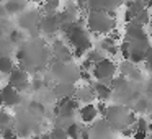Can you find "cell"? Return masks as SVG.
<instances>
[{
  "label": "cell",
  "instance_id": "obj_1",
  "mask_svg": "<svg viewBox=\"0 0 152 139\" xmlns=\"http://www.w3.org/2000/svg\"><path fill=\"white\" fill-rule=\"evenodd\" d=\"M103 116L106 119V124L111 129H115V131H123L128 126H132L136 123V119H137L132 111H129L128 108L119 106V105L108 106Z\"/></svg>",
  "mask_w": 152,
  "mask_h": 139
},
{
  "label": "cell",
  "instance_id": "obj_2",
  "mask_svg": "<svg viewBox=\"0 0 152 139\" xmlns=\"http://www.w3.org/2000/svg\"><path fill=\"white\" fill-rule=\"evenodd\" d=\"M85 23L93 34H110L111 31H115L116 26L115 18H111L106 12H98V10L88 12Z\"/></svg>",
  "mask_w": 152,
  "mask_h": 139
},
{
  "label": "cell",
  "instance_id": "obj_3",
  "mask_svg": "<svg viewBox=\"0 0 152 139\" xmlns=\"http://www.w3.org/2000/svg\"><path fill=\"white\" fill-rule=\"evenodd\" d=\"M66 36L69 38L70 44L74 48V56L75 57H82L83 54L87 53L88 49H92V40H90V34L87 33L85 28H82L79 23L74 21L70 30L66 33Z\"/></svg>",
  "mask_w": 152,
  "mask_h": 139
},
{
  "label": "cell",
  "instance_id": "obj_4",
  "mask_svg": "<svg viewBox=\"0 0 152 139\" xmlns=\"http://www.w3.org/2000/svg\"><path fill=\"white\" fill-rule=\"evenodd\" d=\"M116 70H118V66H116L111 59L105 57V59L98 61L96 64H93L92 77H95L96 82H102V83L110 85V82L113 80V77L116 75Z\"/></svg>",
  "mask_w": 152,
  "mask_h": 139
},
{
  "label": "cell",
  "instance_id": "obj_5",
  "mask_svg": "<svg viewBox=\"0 0 152 139\" xmlns=\"http://www.w3.org/2000/svg\"><path fill=\"white\" fill-rule=\"evenodd\" d=\"M10 79H8V85L12 87V89L18 90V92H23V90H26L28 87H30V79H28V74L25 72L21 67H18V69H13L10 74Z\"/></svg>",
  "mask_w": 152,
  "mask_h": 139
},
{
  "label": "cell",
  "instance_id": "obj_6",
  "mask_svg": "<svg viewBox=\"0 0 152 139\" xmlns=\"http://www.w3.org/2000/svg\"><path fill=\"white\" fill-rule=\"evenodd\" d=\"M124 0H87V10L93 12H110V10H116Z\"/></svg>",
  "mask_w": 152,
  "mask_h": 139
},
{
  "label": "cell",
  "instance_id": "obj_7",
  "mask_svg": "<svg viewBox=\"0 0 152 139\" xmlns=\"http://www.w3.org/2000/svg\"><path fill=\"white\" fill-rule=\"evenodd\" d=\"M39 28L43 33L46 34H54L59 31L61 28V20H59V15L57 13H49V15H44L39 21Z\"/></svg>",
  "mask_w": 152,
  "mask_h": 139
},
{
  "label": "cell",
  "instance_id": "obj_8",
  "mask_svg": "<svg viewBox=\"0 0 152 139\" xmlns=\"http://www.w3.org/2000/svg\"><path fill=\"white\" fill-rule=\"evenodd\" d=\"M21 102V95L18 90L12 89L10 85L0 89V105L5 106H15Z\"/></svg>",
  "mask_w": 152,
  "mask_h": 139
},
{
  "label": "cell",
  "instance_id": "obj_9",
  "mask_svg": "<svg viewBox=\"0 0 152 139\" xmlns=\"http://www.w3.org/2000/svg\"><path fill=\"white\" fill-rule=\"evenodd\" d=\"M119 72H121L123 77L131 79V80H141L142 79V74H141V70L137 69V66H136L134 62H131V61H128V59H124L119 64Z\"/></svg>",
  "mask_w": 152,
  "mask_h": 139
},
{
  "label": "cell",
  "instance_id": "obj_10",
  "mask_svg": "<svg viewBox=\"0 0 152 139\" xmlns=\"http://www.w3.org/2000/svg\"><path fill=\"white\" fill-rule=\"evenodd\" d=\"M145 8V2L144 0H131L128 2V10H126V15H124V20L128 21H132L136 18V15L141 13L142 10Z\"/></svg>",
  "mask_w": 152,
  "mask_h": 139
},
{
  "label": "cell",
  "instance_id": "obj_11",
  "mask_svg": "<svg viewBox=\"0 0 152 139\" xmlns=\"http://www.w3.org/2000/svg\"><path fill=\"white\" fill-rule=\"evenodd\" d=\"M79 113L83 123H93L98 118V111H96V106L93 103H87L83 106H79Z\"/></svg>",
  "mask_w": 152,
  "mask_h": 139
},
{
  "label": "cell",
  "instance_id": "obj_12",
  "mask_svg": "<svg viewBox=\"0 0 152 139\" xmlns=\"http://www.w3.org/2000/svg\"><path fill=\"white\" fill-rule=\"evenodd\" d=\"M53 48H54V54H56V61H59V62H67L70 59V56H72L62 41H56L53 44Z\"/></svg>",
  "mask_w": 152,
  "mask_h": 139
},
{
  "label": "cell",
  "instance_id": "obj_13",
  "mask_svg": "<svg viewBox=\"0 0 152 139\" xmlns=\"http://www.w3.org/2000/svg\"><path fill=\"white\" fill-rule=\"evenodd\" d=\"M93 97H95V93H93V89H88V87H83V89H75V92H74V98L77 100V102H82V103H92Z\"/></svg>",
  "mask_w": 152,
  "mask_h": 139
},
{
  "label": "cell",
  "instance_id": "obj_14",
  "mask_svg": "<svg viewBox=\"0 0 152 139\" xmlns=\"http://www.w3.org/2000/svg\"><path fill=\"white\" fill-rule=\"evenodd\" d=\"M74 92H75V87L69 82H62L57 83L56 89H54V93H56L57 98H67V97H74Z\"/></svg>",
  "mask_w": 152,
  "mask_h": 139
},
{
  "label": "cell",
  "instance_id": "obj_15",
  "mask_svg": "<svg viewBox=\"0 0 152 139\" xmlns=\"http://www.w3.org/2000/svg\"><path fill=\"white\" fill-rule=\"evenodd\" d=\"M93 93H95V97H98L102 102H106V100L111 98V89H110V85L102 83V82H96L95 85H93Z\"/></svg>",
  "mask_w": 152,
  "mask_h": 139
},
{
  "label": "cell",
  "instance_id": "obj_16",
  "mask_svg": "<svg viewBox=\"0 0 152 139\" xmlns=\"http://www.w3.org/2000/svg\"><path fill=\"white\" fill-rule=\"evenodd\" d=\"M4 8L8 13H20L26 8V0H7Z\"/></svg>",
  "mask_w": 152,
  "mask_h": 139
},
{
  "label": "cell",
  "instance_id": "obj_17",
  "mask_svg": "<svg viewBox=\"0 0 152 139\" xmlns=\"http://www.w3.org/2000/svg\"><path fill=\"white\" fill-rule=\"evenodd\" d=\"M13 61L10 59V57L4 56V57H0V74H10L12 70H13Z\"/></svg>",
  "mask_w": 152,
  "mask_h": 139
},
{
  "label": "cell",
  "instance_id": "obj_18",
  "mask_svg": "<svg viewBox=\"0 0 152 139\" xmlns=\"http://www.w3.org/2000/svg\"><path fill=\"white\" fill-rule=\"evenodd\" d=\"M80 126L77 123H70L69 126L66 128V134H67V139H80Z\"/></svg>",
  "mask_w": 152,
  "mask_h": 139
},
{
  "label": "cell",
  "instance_id": "obj_19",
  "mask_svg": "<svg viewBox=\"0 0 152 139\" xmlns=\"http://www.w3.org/2000/svg\"><path fill=\"white\" fill-rule=\"evenodd\" d=\"M43 12L44 15H49V13H56V10L59 8V0H44L43 2Z\"/></svg>",
  "mask_w": 152,
  "mask_h": 139
},
{
  "label": "cell",
  "instance_id": "obj_20",
  "mask_svg": "<svg viewBox=\"0 0 152 139\" xmlns=\"http://www.w3.org/2000/svg\"><path fill=\"white\" fill-rule=\"evenodd\" d=\"M105 59V54H103V51H93V49H88V53H87V62H90L93 66V64H96L98 61Z\"/></svg>",
  "mask_w": 152,
  "mask_h": 139
},
{
  "label": "cell",
  "instance_id": "obj_21",
  "mask_svg": "<svg viewBox=\"0 0 152 139\" xmlns=\"http://www.w3.org/2000/svg\"><path fill=\"white\" fill-rule=\"evenodd\" d=\"M132 21H136V23H139V25H142V26H145V25L151 23V13L147 12V8H144L141 13L136 15V18H134Z\"/></svg>",
  "mask_w": 152,
  "mask_h": 139
},
{
  "label": "cell",
  "instance_id": "obj_22",
  "mask_svg": "<svg viewBox=\"0 0 152 139\" xmlns=\"http://www.w3.org/2000/svg\"><path fill=\"white\" fill-rule=\"evenodd\" d=\"M49 138H51V139H67L66 129H64V128H59V126H54V129L49 132Z\"/></svg>",
  "mask_w": 152,
  "mask_h": 139
},
{
  "label": "cell",
  "instance_id": "obj_23",
  "mask_svg": "<svg viewBox=\"0 0 152 139\" xmlns=\"http://www.w3.org/2000/svg\"><path fill=\"white\" fill-rule=\"evenodd\" d=\"M0 136L2 139H17V131L12 129L10 126H5V128H0Z\"/></svg>",
  "mask_w": 152,
  "mask_h": 139
},
{
  "label": "cell",
  "instance_id": "obj_24",
  "mask_svg": "<svg viewBox=\"0 0 152 139\" xmlns=\"http://www.w3.org/2000/svg\"><path fill=\"white\" fill-rule=\"evenodd\" d=\"M113 44H116V40H115V38H111L110 34H108V36H105L102 41H100V48H102L103 53H105V51L108 49V48H111Z\"/></svg>",
  "mask_w": 152,
  "mask_h": 139
},
{
  "label": "cell",
  "instance_id": "obj_25",
  "mask_svg": "<svg viewBox=\"0 0 152 139\" xmlns=\"http://www.w3.org/2000/svg\"><path fill=\"white\" fill-rule=\"evenodd\" d=\"M12 121V116L8 115L7 111H4V108H0V128H5L8 126Z\"/></svg>",
  "mask_w": 152,
  "mask_h": 139
},
{
  "label": "cell",
  "instance_id": "obj_26",
  "mask_svg": "<svg viewBox=\"0 0 152 139\" xmlns=\"http://www.w3.org/2000/svg\"><path fill=\"white\" fill-rule=\"evenodd\" d=\"M80 79H82L83 82H90V80H92V72H88V70H85V69H80Z\"/></svg>",
  "mask_w": 152,
  "mask_h": 139
},
{
  "label": "cell",
  "instance_id": "obj_27",
  "mask_svg": "<svg viewBox=\"0 0 152 139\" xmlns=\"http://www.w3.org/2000/svg\"><path fill=\"white\" fill-rule=\"evenodd\" d=\"M95 106H96V111H98V115H105L106 108H108V106H106V103H105V102H100L98 105H95Z\"/></svg>",
  "mask_w": 152,
  "mask_h": 139
},
{
  "label": "cell",
  "instance_id": "obj_28",
  "mask_svg": "<svg viewBox=\"0 0 152 139\" xmlns=\"http://www.w3.org/2000/svg\"><path fill=\"white\" fill-rule=\"evenodd\" d=\"M75 7L79 8V12L82 10H87V0H75Z\"/></svg>",
  "mask_w": 152,
  "mask_h": 139
},
{
  "label": "cell",
  "instance_id": "obj_29",
  "mask_svg": "<svg viewBox=\"0 0 152 139\" xmlns=\"http://www.w3.org/2000/svg\"><path fill=\"white\" fill-rule=\"evenodd\" d=\"M145 61H147V64H149V69L152 70V48H149L147 56H145Z\"/></svg>",
  "mask_w": 152,
  "mask_h": 139
},
{
  "label": "cell",
  "instance_id": "obj_30",
  "mask_svg": "<svg viewBox=\"0 0 152 139\" xmlns=\"http://www.w3.org/2000/svg\"><path fill=\"white\" fill-rule=\"evenodd\" d=\"M31 108H33V110H38V111H41V113L44 111V106L41 105V103H38V102H33V103H31Z\"/></svg>",
  "mask_w": 152,
  "mask_h": 139
},
{
  "label": "cell",
  "instance_id": "obj_31",
  "mask_svg": "<svg viewBox=\"0 0 152 139\" xmlns=\"http://www.w3.org/2000/svg\"><path fill=\"white\" fill-rule=\"evenodd\" d=\"M12 41H13V43L20 41V33H18V31H13V33H12Z\"/></svg>",
  "mask_w": 152,
  "mask_h": 139
},
{
  "label": "cell",
  "instance_id": "obj_32",
  "mask_svg": "<svg viewBox=\"0 0 152 139\" xmlns=\"http://www.w3.org/2000/svg\"><path fill=\"white\" fill-rule=\"evenodd\" d=\"M145 2V8H152V0H144Z\"/></svg>",
  "mask_w": 152,
  "mask_h": 139
},
{
  "label": "cell",
  "instance_id": "obj_33",
  "mask_svg": "<svg viewBox=\"0 0 152 139\" xmlns=\"http://www.w3.org/2000/svg\"><path fill=\"white\" fill-rule=\"evenodd\" d=\"M39 139H51V138H49V132H48V134H43V136H39Z\"/></svg>",
  "mask_w": 152,
  "mask_h": 139
},
{
  "label": "cell",
  "instance_id": "obj_34",
  "mask_svg": "<svg viewBox=\"0 0 152 139\" xmlns=\"http://www.w3.org/2000/svg\"><path fill=\"white\" fill-rule=\"evenodd\" d=\"M149 26H151V30H152V20H151V23H149Z\"/></svg>",
  "mask_w": 152,
  "mask_h": 139
},
{
  "label": "cell",
  "instance_id": "obj_35",
  "mask_svg": "<svg viewBox=\"0 0 152 139\" xmlns=\"http://www.w3.org/2000/svg\"><path fill=\"white\" fill-rule=\"evenodd\" d=\"M31 2H38V0H31Z\"/></svg>",
  "mask_w": 152,
  "mask_h": 139
},
{
  "label": "cell",
  "instance_id": "obj_36",
  "mask_svg": "<svg viewBox=\"0 0 152 139\" xmlns=\"http://www.w3.org/2000/svg\"><path fill=\"white\" fill-rule=\"evenodd\" d=\"M151 20H152V13H151Z\"/></svg>",
  "mask_w": 152,
  "mask_h": 139
}]
</instances>
